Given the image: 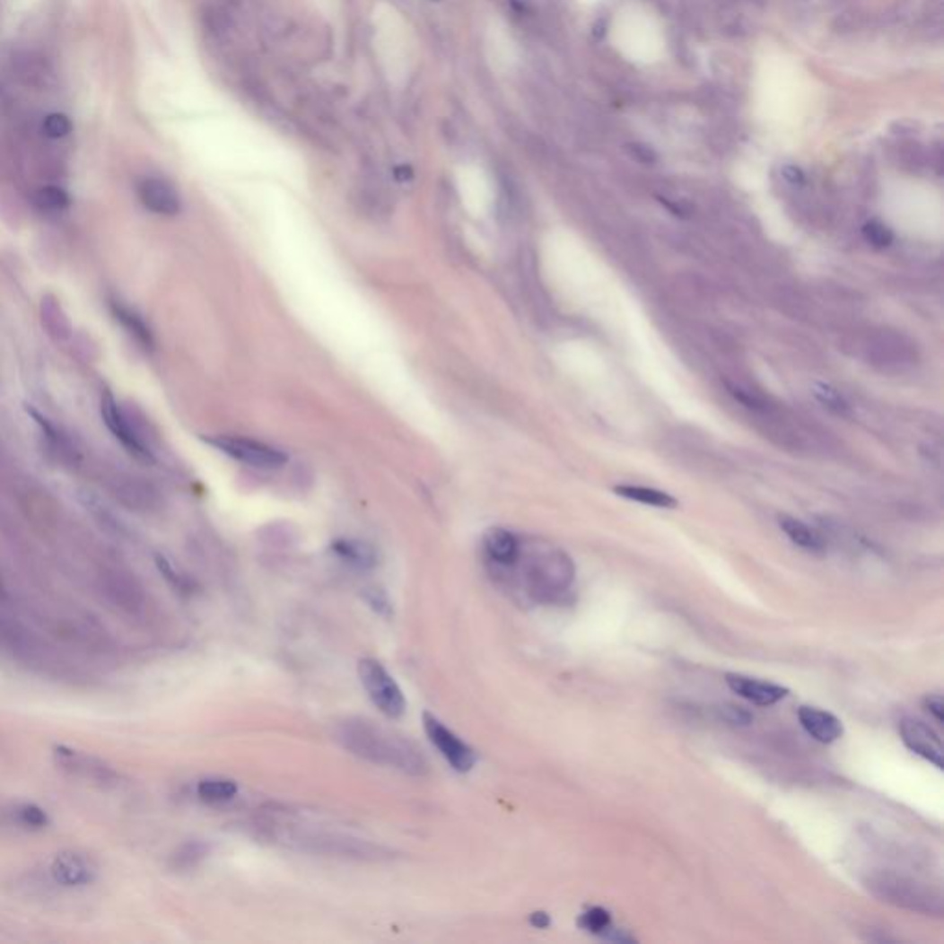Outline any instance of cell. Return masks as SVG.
<instances>
[{
	"label": "cell",
	"instance_id": "cell-1",
	"mask_svg": "<svg viewBox=\"0 0 944 944\" xmlns=\"http://www.w3.org/2000/svg\"><path fill=\"white\" fill-rule=\"evenodd\" d=\"M336 736L345 749L373 764L400 769L410 774H423L428 769L423 751L414 741L367 720L344 721L336 730Z\"/></svg>",
	"mask_w": 944,
	"mask_h": 944
},
{
	"label": "cell",
	"instance_id": "cell-2",
	"mask_svg": "<svg viewBox=\"0 0 944 944\" xmlns=\"http://www.w3.org/2000/svg\"><path fill=\"white\" fill-rule=\"evenodd\" d=\"M865 886L874 896H878L882 902L893 904L896 907L937 917H940L942 913L940 893L926 884L907 878L904 874L889 870L874 872L869 876Z\"/></svg>",
	"mask_w": 944,
	"mask_h": 944
},
{
	"label": "cell",
	"instance_id": "cell-3",
	"mask_svg": "<svg viewBox=\"0 0 944 944\" xmlns=\"http://www.w3.org/2000/svg\"><path fill=\"white\" fill-rule=\"evenodd\" d=\"M574 581V564L557 550L531 555L522 568V583L531 599L550 603L561 598Z\"/></svg>",
	"mask_w": 944,
	"mask_h": 944
},
{
	"label": "cell",
	"instance_id": "cell-4",
	"mask_svg": "<svg viewBox=\"0 0 944 944\" xmlns=\"http://www.w3.org/2000/svg\"><path fill=\"white\" fill-rule=\"evenodd\" d=\"M358 677L379 711L391 720L406 712V697L389 676L388 669L375 659H363L358 664Z\"/></svg>",
	"mask_w": 944,
	"mask_h": 944
},
{
	"label": "cell",
	"instance_id": "cell-5",
	"mask_svg": "<svg viewBox=\"0 0 944 944\" xmlns=\"http://www.w3.org/2000/svg\"><path fill=\"white\" fill-rule=\"evenodd\" d=\"M207 441L220 452L231 456L232 459L255 468H275L286 461V456L279 449H274L255 440H248V437L218 435L211 437Z\"/></svg>",
	"mask_w": 944,
	"mask_h": 944
},
{
	"label": "cell",
	"instance_id": "cell-6",
	"mask_svg": "<svg viewBox=\"0 0 944 944\" xmlns=\"http://www.w3.org/2000/svg\"><path fill=\"white\" fill-rule=\"evenodd\" d=\"M54 760L63 771L100 786H115L120 781V774L109 764L69 746H56Z\"/></svg>",
	"mask_w": 944,
	"mask_h": 944
},
{
	"label": "cell",
	"instance_id": "cell-7",
	"mask_svg": "<svg viewBox=\"0 0 944 944\" xmlns=\"http://www.w3.org/2000/svg\"><path fill=\"white\" fill-rule=\"evenodd\" d=\"M424 732L428 734L432 744L441 753V756L459 773H468L476 764V753L472 751L465 741H461L450 729H447L440 720L432 714L423 716Z\"/></svg>",
	"mask_w": 944,
	"mask_h": 944
},
{
	"label": "cell",
	"instance_id": "cell-8",
	"mask_svg": "<svg viewBox=\"0 0 944 944\" xmlns=\"http://www.w3.org/2000/svg\"><path fill=\"white\" fill-rule=\"evenodd\" d=\"M102 592L113 607L127 616L139 618L146 613V596L141 585L122 572H108L102 576Z\"/></svg>",
	"mask_w": 944,
	"mask_h": 944
},
{
	"label": "cell",
	"instance_id": "cell-9",
	"mask_svg": "<svg viewBox=\"0 0 944 944\" xmlns=\"http://www.w3.org/2000/svg\"><path fill=\"white\" fill-rule=\"evenodd\" d=\"M50 874L57 886L66 889H80L94 882L96 865L89 856L78 851H63L54 856L50 863Z\"/></svg>",
	"mask_w": 944,
	"mask_h": 944
},
{
	"label": "cell",
	"instance_id": "cell-10",
	"mask_svg": "<svg viewBox=\"0 0 944 944\" xmlns=\"http://www.w3.org/2000/svg\"><path fill=\"white\" fill-rule=\"evenodd\" d=\"M902 741L909 751L926 758L937 769L944 767L942 762V741L940 736L924 721L919 720H902L898 725Z\"/></svg>",
	"mask_w": 944,
	"mask_h": 944
},
{
	"label": "cell",
	"instance_id": "cell-11",
	"mask_svg": "<svg viewBox=\"0 0 944 944\" xmlns=\"http://www.w3.org/2000/svg\"><path fill=\"white\" fill-rule=\"evenodd\" d=\"M100 406H102V419H104V423L108 424V428L111 430V433L117 437V440L127 449V452H131L133 456H137L141 459L150 461L152 459L150 449H146V445L139 437V433L129 426L127 417L124 415V412L118 406V402L115 400V397L109 391H106L102 395V404H100Z\"/></svg>",
	"mask_w": 944,
	"mask_h": 944
},
{
	"label": "cell",
	"instance_id": "cell-12",
	"mask_svg": "<svg viewBox=\"0 0 944 944\" xmlns=\"http://www.w3.org/2000/svg\"><path fill=\"white\" fill-rule=\"evenodd\" d=\"M141 204L161 216H176L181 211V197L172 183L161 178H146L139 183Z\"/></svg>",
	"mask_w": 944,
	"mask_h": 944
},
{
	"label": "cell",
	"instance_id": "cell-13",
	"mask_svg": "<svg viewBox=\"0 0 944 944\" xmlns=\"http://www.w3.org/2000/svg\"><path fill=\"white\" fill-rule=\"evenodd\" d=\"M725 683L734 694L760 706L774 704L788 695V688L781 685L758 681L747 676H739V673H727Z\"/></svg>",
	"mask_w": 944,
	"mask_h": 944
},
{
	"label": "cell",
	"instance_id": "cell-14",
	"mask_svg": "<svg viewBox=\"0 0 944 944\" xmlns=\"http://www.w3.org/2000/svg\"><path fill=\"white\" fill-rule=\"evenodd\" d=\"M797 716L804 730L821 741V744H832V741L843 736V723L834 714L821 711V708L800 706Z\"/></svg>",
	"mask_w": 944,
	"mask_h": 944
},
{
	"label": "cell",
	"instance_id": "cell-15",
	"mask_svg": "<svg viewBox=\"0 0 944 944\" xmlns=\"http://www.w3.org/2000/svg\"><path fill=\"white\" fill-rule=\"evenodd\" d=\"M484 550L487 557L498 566H515L520 557L519 538L502 528H491L484 535Z\"/></svg>",
	"mask_w": 944,
	"mask_h": 944
},
{
	"label": "cell",
	"instance_id": "cell-16",
	"mask_svg": "<svg viewBox=\"0 0 944 944\" xmlns=\"http://www.w3.org/2000/svg\"><path fill=\"white\" fill-rule=\"evenodd\" d=\"M332 550L340 559L362 570L373 568L377 564V552L373 550V546H369L362 541H347V538H344V541L334 543Z\"/></svg>",
	"mask_w": 944,
	"mask_h": 944
},
{
	"label": "cell",
	"instance_id": "cell-17",
	"mask_svg": "<svg viewBox=\"0 0 944 944\" xmlns=\"http://www.w3.org/2000/svg\"><path fill=\"white\" fill-rule=\"evenodd\" d=\"M111 310H113L117 321L122 323V327L133 336L135 340H137L141 345H144L146 349L153 347L152 330L148 328V325L144 323V319L139 314H135L131 309L120 305L118 301L111 302Z\"/></svg>",
	"mask_w": 944,
	"mask_h": 944
},
{
	"label": "cell",
	"instance_id": "cell-18",
	"mask_svg": "<svg viewBox=\"0 0 944 944\" xmlns=\"http://www.w3.org/2000/svg\"><path fill=\"white\" fill-rule=\"evenodd\" d=\"M779 524L782 528V531L790 537V541L808 552H823L825 550V545L821 541V537L808 528L804 522L800 520H795L791 517H781L779 519Z\"/></svg>",
	"mask_w": 944,
	"mask_h": 944
},
{
	"label": "cell",
	"instance_id": "cell-19",
	"mask_svg": "<svg viewBox=\"0 0 944 944\" xmlns=\"http://www.w3.org/2000/svg\"><path fill=\"white\" fill-rule=\"evenodd\" d=\"M616 493L620 496H624V498H629V500H634V502H640V503H646V505H653V508H660V510L677 508V500L676 498H673L668 493L657 491V489L638 487V485H620V487H616Z\"/></svg>",
	"mask_w": 944,
	"mask_h": 944
},
{
	"label": "cell",
	"instance_id": "cell-20",
	"mask_svg": "<svg viewBox=\"0 0 944 944\" xmlns=\"http://www.w3.org/2000/svg\"><path fill=\"white\" fill-rule=\"evenodd\" d=\"M196 791H197V797L204 802L222 804V802H229L236 795L239 786H236L234 781H229V779H204L197 784Z\"/></svg>",
	"mask_w": 944,
	"mask_h": 944
},
{
	"label": "cell",
	"instance_id": "cell-21",
	"mask_svg": "<svg viewBox=\"0 0 944 944\" xmlns=\"http://www.w3.org/2000/svg\"><path fill=\"white\" fill-rule=\"evenodd\" d=\"M15 819L19 821V825H22L24 828H30V830H43L50 823L48 814L43 810L41 806L33 804V802H24V804L17 806L15 808Z\"/></svg>",
	"mask_w": 944,
	"mask_h": 944
},
{
	"label": "cell",
	"instance_id": "cell-22",
	"mask_svg": "<svg viewBox=\"0 0 944 944\" xmlns=\"http://www.w3.org/2000/svg\"><path fill=\"white\" fill-rule=\"evenodd\" d=\"M580 926L590 933L603 935L607 930L611 928V913L603 907H590L587 913L581 915Z\"/></svg>",
	"mask_w": 944,
	"mask_h": 944
},
{
	"label": "cell",
	"instance_id": "cell-23",
	"mask_svg": "<svg viewBox=\"0 0 944 944\" xmlns=\"http://www.w3.org/2000/svg\"><path fill=\"white\" fill-rule=\"evenodd\" d=\"M38 204L47 211H63L65 207H69L71 199L69 194L59 187H43L38 192Z\"/></svg>",
	"mask_w": 944,
	"mask_h": 944
},
{
	"label": "cell",
	"instance_id": "cell-24",
	"mask_svg": "<svg viewBox=\"0 0 944 944\" xmlns=\"http://www.w3.org/2000/svg\"><path fill=\"white\" fill-rule=\"evenodd\" d=\"M814 395L817 397V400L823 404V406H826L828 410H832L835 414L849 412L847 400L843 398V395L839 391H835L834 388H830L826 384H816L814 386Z\"/></svg>",
	"mask_w": 944,
	"mask_h": 944
},
{
	"label": "cell",
	"instance_id": "cell-25",
	"mask_svg": "<svg viewBox=\"0 0 944 944\" xmlns=\"http://www.w3.org/2000/svg\"><path fill=\"white\" fill-rule=\"evenodd\" d=\"M863 236L874 248H887L893 244V232L880 222H869L863 225Z\"/></svg>",
	"mask_w": 944,
	"mask_h": 944
},
{
	"label": "cell",
	"instance_id": "cell-26",
	"mask_svg": "<svg viewBox=\"0 0 944 944\" xmlns=\"http://www.w3.org/2000/svg\"><path fill=\"white\" fill-rule=\"evenodd\" d=\"M43 131L48 139H63L73 131V122L63 113H50L43 122Z\"/></svg>",
	"mask_w": 944,
	"mask_h": 944
},
{
	"label": "cell",
	"instance_id": "cell-27",
	"mask_svg": "<svg viewBox=\"0 0 944 944\" xmlns=\"http://www.w3.org/2000/svg\"><path fill=\"white\" fill-rule=\"evenodd\" d=\"M720 712H721L723 720L732 723V725H749V723H753V714L747 712L746 708H741V706L727 704V706L720 708Z\"/></svg>",
	"mask_w": 944,
	"mask_h": 944
},
{
	"label": "cell",
	"instance_id": "cell-28",
	"mask_svg": "<svg viewBox=\"0 0 944 944\" xmlns=\"http://www.w3.org/2000/svg\"><path fill=\"white\" fill-rule=\"evenodd\" d=\"M157 566H159V570H161V574H162L168 581H170L174 587H178V589H185V587H187L183 576L179 574V572H176V568L170 564V561H166L164 557L159 555V557H157Z\"/></svg>",
	"mask_w": 944,
	"mask_h": 944
},
{
	"label": "cell",
	"instance_id": "cell-29",
	"mask_svg": "<svg viewBox=\"0 0 944 944\" xmlns=\"http://www.w3.org/2000/svg\"><path fill=\"white\" fill-rule=\"evenodd\" d=\"M924 706L926 711L939 721L942 723V711H944V703H942V697L939 694H933V695H928L924 699Z\"/></svg>",
	"mask_w": 944,
	"mask_h": 944
},
{
	"label": "cell",
	"instance_id": "cell-30",
	"mask_svg": "<svg viewBox=\"0 0 944 944\" xmlns=\"http://www.w3.org/2000/svg\"><path fill=\"white\" fill-rule=\"evenodd\" d=\"M782 176L793 185H802L804 183V174L799 170L797 166H784L782 168Z\"/></svg>",
	"mask_w": 944,
	"mask_h": 944
},
{
	"label": "cell",
	"instance_id": "cell-31",
	"mask_svg": "<svg viewBox=\"0 0 944 944\" xmlns=\"http://www.w3.org/2000/svg\"><path fill=\"white\" fill-rule=\"evenodd\" d=\"M529 922H531V926H535V928H538V930H545V928L550 926L552 921H550V915H548V913H545V912H537V913H533V915L529 917Z\"/></svg>",
	"mask_w": 944,
	"mask_h": 944
},
{
	"label": "cell",
	"instance_id": "cell-32",
	"mask_svg": "<svg viewBox=\"0 0 944 944\" xmlns=\"http://www.w3.org/2000/svg\"><path fill=\"white\" fill-rule=\"evenodd\" d=\"M730 393H732V395H734V397H736L738 400H741V402H744V404H746V406H749V408H756V406H758V404H760V402H758V400H756L755 397H749V395H747L746 391H741V389L730 388Z\"/></svg>",
	"mask_w": 944,
	"mask_h": 944
},
{
	"label": "cell",
	"instance_id": "cell-33",
	"mask_svg": "<svg viewBox=\"0 0 944 944\" xmlns=\"http://www.w3.org/2000/svg\"><path fill=\"white\" fill-rule=\"evenodd\" d=\"M10 638H12V634H8V629H6V625H4L3 622H0V644H6Z\"/></svg>",
	"mask_w": 944,
	"mask_h": 944
},
{
	"label": "cell",
	"instance_id": "cell-34",
	"mask_svg": "<svg viewBox=\"0 0 944 944\" xmlns=\"http://www.w3.org/2000/svg\"><path fill=\"white\" fill-rule=\"evenodd\" d=\"M4 596H6V587H4L3 578H0V599H4Z\"/></svg>",
	"mask_w": 944,
	"mask_h": 944
},
{
	"label": "cell",
	"instance_id": "cell-35",
	"mask_svg": "<svg viewBox=\"0 0 944 944\" xmlns=\"http://www.w3.org/2000/svg\"><path fill=\"white\" fill-rule=\"evenodd\" d=\"M402 3H410V0H402Z\"/></svg>",
	"mask_w": 944,
	"mask_h": 944
}]
</instances>
